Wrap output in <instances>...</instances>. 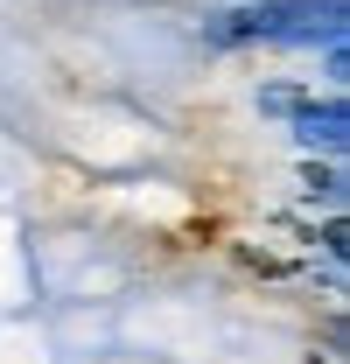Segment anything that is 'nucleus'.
<instances>
[{"label": "nucleus", "instance_id": "2", "mask_svg": "<svg viewBox=\"0 0 350 364\" xmlns=\"http://www.w3.org/2000/svg\"><path fill=\"white\" fill-rule=\"evenodd\" d=\"M287 119H295V147H322V154H344V134H350V112H344V91H329V98H308L295 91L287 98Z\"/></svg>", "mask_w": 350, "mask_h": 364}, {"label": "nucleus", "instance_id": "1", "mask_svg": "<svg viewBox=\"0 0 350 364\" xmlns=\"http://www.w3.org/2000/svg\"><path fill=\"white\" fill-rule=\"evenodd\" d=\"M203 36L218 49L260 43V49H322V56H344V0H245V7H224Z\"/></svg>", "mask_w": 350, "mask_h": 364}]
</instances>
